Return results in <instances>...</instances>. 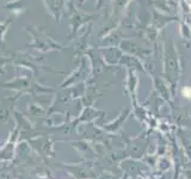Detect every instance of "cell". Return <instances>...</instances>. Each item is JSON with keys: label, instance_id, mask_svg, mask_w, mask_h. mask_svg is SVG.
I'll return each instance as SVG.
<instances>
[{"label": "cell", "instance_id": "6da1fadb", "mask_svg": "<svg viewBox=\"0 0 191 179\" xmlns=\"http://www.w3.org/2000/svg\"><path fill=\"white\" fill-rule=\"evenodd\" d=\"M183 95L188 99H191V87H184L183 89Z\"/></svg>", "mask_w": 191, "mask_h": 179}]
</instances>
